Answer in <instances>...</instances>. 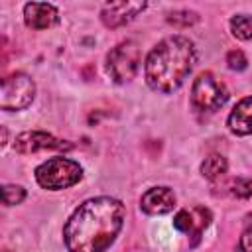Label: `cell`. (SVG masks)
<instances>
[{
    "mask_svg": "<svg viewBox=\"0 0 252 252\" xmlns=\"http://www.w3.org/2000/svg\"><path fill=\"white\" fill-rule=\"evenodd\" d=\"M167 22L173 24V26H179V28H187V26H193L197 22V14L195 12H189V10L173 12V14L167 16Z\"/></svg>",
    "mask_w": 252,
    "mask_h": 252,
    "instance_id": "2e32d148",
    "label": "cell"
},
{
    "mask_svg": "<svg viewBox=\"0 0 252 252\" xmlns=\"http://www.w3.org/2000/svg\"><path fill=\"white\" fill-rule=\"evenodd\" d=\"M2 199H4V205H8V207L20 205L26 199V191L20 185H4L2 187Z\"/></svg>",
    "mask_w": 252,
    "mask_h": 252,
    "instance_id": "9a60e30c",
    "label": "cell"
},
{
    "mask_svg": "<svg viewBox=\"0 0 252 252\" xmlns=\"http://www.w3.org/2000/svg\"><path fill=\"white\" fill-rule=\"evenodd\" d=\"M146 8V2H110L102 8L100 20L106 28H120L128 22H132L142 10Z\"/></svg>",
    "mask_w": 252,
    "mask_h": 252,
    "instance_id": "9c48e42d",
    "label": "cell"
},
{
    "mask_svg": "<svg viewBox=\"0 0 252 252\" xmlns=\"http://www.w3.org/2000/svg\"><path fill=\"white\" fill-rule=\"evenodd\" d=\"M228 98L226 87L215 79L213 73L205 71L201 73L191 87V104L199 112H215L219 110Z\"/></svg>",
    "mask_w": 252,
    "mask_h": 252,
    "instance_id": "5b68a950",
    "label": "cell"
},
{
    "mask_svg": "<svg viewBox=\"0 0 252 252\" xmlns=\"http://www.w3.org/2000/svg\"><path fill=\"white\" fill-rule=\"evenodd\" d=\"M226 63H228V67L232 71H242V69H246L248 59L240 49H232V51L226 53Z\"/></svg>",
    "mask_w": 252,
    "mask_h": 252,
    "instance_id": "ac0fdd59",
    "label": "cell"
},
{
    "mask_svg": "<svg viewBox=\"0 0 252 252\" xmlns=\"http://www.w3.org/2000/svg\"><path fill=\"white\" fill-rule=\"evenodd\" d=\"M14 150L18 154H35V152H45V150H71V144L65 140H57L55 136L39 130L32 132H22L14 140Z\"/></svg>",
    "mask_w": 252,
    "mask_h": 252,
    "instance_id": "ba28073f",
    "label": "cell"
},
{
    "mask_svg": "<svg viewBox=\"0 0 252 252\" xmlns=\"http://www.w3.org/2000/svg\"><path fill=\"white\" fill-rule=\"evenodd\" d=\"M140 59H142V55H140V47L136 41H132V39L120 41L106 55L108 75L116 83H128L136 77L138 67H140Z\"/></svg>",
    "mask_w": 252,
    "mask_h": 252,
    "instance_id": "277c9868",
    "label": "cell"
},
{
    "mask_svg": "<svg viewBox=\"0 0 252 252\" xmlns=\"http://www.w3.org/2000/svg\"><path fill=\"white\" fill-rule=\"evenodd\" d=\"M238 248H240V252H252V219L246 220V226L238 240Z\"/></svg>",
    "mask_w": 252,
    "mask_h": 252,
    "instance_id": "d6986e66",
    "label": "cell"
},
{
    "mask_svg": "<svg viewBox=\"0 0 252 252\" xmlns=\"http://www.w3.org/2000/svg\"><path fill=\"white\" fill-rule=\"evenodd\" d=\"M24 20H26V26L32 30H47L57 24L59 14L53 4L30 2L24 6Z\"/></svg>",
    "mask_w": 252,
    "mask_h": 252,
    "instance_id": "8fae6325",
    "label": "cell"
},
{
    "mask_svg": "<svg viewBox=\"0 0 252 252\" xmlns=\"http://www.w3.org/2000/svg\"><path fill=\"white\" fill-rule=\"evenodd\" d=\"M230 32L238 39H244V41L252 39V16H248V14L234 16L230 20Z\"/></svg>",
    "mask_w": 252,
    "mask_h": 252,
    "instance_id": "5bb4252c",
    "label": "cell"
},
{
    "mask_svg": "<svg viewBox=\"0 0 252 252\" xmlns=\"http://www.w3.org/2000/svg\"><path fill=\"white\" fill-rule=\"evenodd\" d=\"M83 177V167L63 156L51 158L47 161H43L41 165H37L35 169V181L49 191H59V189H67L75 183H79Z\"/></svg>",
    "mask_w": 252,
    "mask_h": 252,
    "instance_id": "3957f363",
    "label": "cell"
},
{
    "mask_svg": "<svg viewBox=\"0 0 252 252\" xmlns=\"http://www.w3.org/2000/svg\"><path fill=\"white\" fill-rule=\"evenodd\" d=\"M126 209L114 197H94L79 205L63 226L69 252H104L124 224Z\"/></svg>",
    "mask_w": 252,
    "mask_h": 252,
    "instance_id": "6da1fadb",
    "label": "cell"
},
{
    "mask_svg": "<svg viewBox=\"0 0 252 252\" xmlns=\"http://www.w3.org/2000/svg\"><path fill=\"white\" fill-rule=\"evenodd\" d=\"M211 211L201 207V205H195L191 209H181L175 213L173 217V226L185 234H189L193 240H191V246H195L203 234V230L209 226L211 222Z\"/></svg>",
    "mask_w": 252,
    "mask_h": 252,
    "instance_id": "52a82bcc",
    "label": "cell"
},
{
    "mask_svg": "<svg viewBox=\"0 0 252 252\" xmlns=\"http://www.w3.org/2000/svg\"><path fill=\"white\" fill-rule=\"evenodd\" d=\"M175 207V193L169 187H152L140 199V209L146 215H165Z\"/></svg>",
    "mask_w": 252,
    "mask_h": 252,
    "instance_id": "30bf717a",
    "label": "cell"
},
{
    "mask_svg": "<svg viewBox=\"0 0 252 252\" xmlns=\"http://www.w3.org/2000/svg\"><path fill=\"white\" fill-rule=\"evenodd\" d=\"M230 193L234 197H240V199H246L252 195V179H246V177H236L232 183H230Z\"/></svg>",
    "mask_w": 252,
    "mask_h": 252,
    "instance_id": "e0dca14e",
    "label": "cell"
},
{
    "mask_svg": "<svg viewBox=\"0 0 252 252\" xmlns=\"http://www.w3.org/2000/svg\"><path fill=\"white\" fill-rule=\"evenodd\" d=\"M35 96V83L26 73H12L2 81L0 108L2 110H24Z\"/></svg>",
    "mask_w": 252,
    "mask_h": 252,
    "instance_id": "8992f818",
    "label": "cell"
},
{
    "mask_svg": "<svg viewBox=\"0 0 252 252\" xmlns=\"http://www.w3.org/2000/svg\"><path fill=\"white\" fill-rule=\"evenodd\" d=\"M226 124L230 128V132L236 136L252 134V96H244L242 100L236 102V106L228 114Z\"/></svg>",
    "mask_w": 252,
    "mask_h": 252,
    "instance_id": "7c38bea8",
    "label": "cell"
},
{
    "mask_svg": "<svg viewBox=\"0 0 252 252\" xmlns=\"http://www.w3.org/2000/svg\"><path fill=\"white\" fill-rule=\"evenodd\" d=\"M226 169H228L226 158L220 156V154H211V156H207L205 161L201 163V173H203V177H207V179H211V181L222 177V175L226 173Z\"/></svg>",
    "mask_w": 252,
    "mask_h": 252,
    "instance_id": "4fadbf2b",
    "label": "cell"
},
{
    "mask_svg": "<svg viewBox=\"0 0 252 252\" xmlns=\"http://www.w3.org/2000/svg\"><path fill=\"white\" fill-rule=\"evenodd\" d=\"M195 61V43L185 35H169L148 53L144 63L146 83L156 93H173L189 77Z\"/></svg>",
    "mask_w": 252,
    "mask_h": 252,
    "instance_id": "7a4b0ae2",
    "label": "cell"
}]
</instances>
